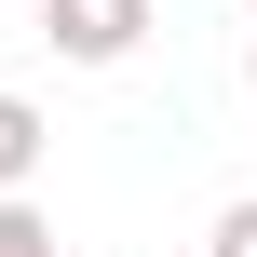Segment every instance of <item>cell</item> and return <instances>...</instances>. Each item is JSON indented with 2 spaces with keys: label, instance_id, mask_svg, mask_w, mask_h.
<instances>
[{
  "label": "cell",
  "instance_id": "cell-1",
  "mask_svg": "<svg viewBox=\"0 0 257 257\" xmlns=\"http://www.w3.org/2000/svg\"><path fill=\"white\" fill-rule=\"evenodd\" d=\"M41 41H54L68 68H122V54L149 41V0H41Z\"/></svg>",
  "mask_w": 257,
  "mask_h": 257
},
{
  "label": "cell",
  "instance_id": "cell-2",
  "mask_svg": "<svg viewBox=\"0 0 257 257\" xmlns=\"http://www.w3.org/2000/svg\"><path fill=\"white\" fill-rule=\"evenodd\" d=\"M41 149H54V136H41V108H27V95H0V190H27V176H41Z\"/></svg>",
  "mask_w": 257,
  "mask_h": 257
},
{
  "label": "cell",
  "instance_id": "cell-3",
  "mask_svg": "<svg viewBox=\"0 0 257 257\" xmlns=\"http://www.w3.org/2000/svg\"><path fill=\"white\" fill-rule=\"evenodd\" d=\"M0 257H54V217H41L27 190H0Z\"/></svg>",
  "mask_w": 257,
  "mask_h": 257
},
{
  "label": "cell",
  "instance_id": "cell-4",
  "mask_svg": "<svg viewBox=\"0 0 257 257\" xmlns=\"http://www.w3.org/2000/svg\"><path fill=\"white\" fill-rule=\"evenodd\" d=\"M203 257H257V190L230 203V217H217V244H203Z\"/></svg>",
  "mask_w": 257,
  "mask_h": 257
},
{
  "label": "cell",
  "instance_id": "cell-5",
  "mask_svg": "<svg viewBox=\"0 0 257 257\" xmlns=\"http://www.w3.org/2000/svg\"><path fill=\"white\" fill-rule=\"evenodd\" d=\"M244 81H257V41H244Z\"/></svg>",
  "mask_w": 257,
  "mask_h": 257
}]
</instances>
